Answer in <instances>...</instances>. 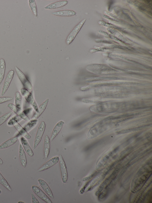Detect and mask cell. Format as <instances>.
<instances>
[{
	"mask_svg": "<svg viewBox=\"0 0 152 203\" xmlns=\"http://www.w3.org/2000/svg\"><path fill=\"white\" fill-rule=\"evenodd\" d=\"M15 103L16 106L19 108L22 109V98L21 95L18 92L16 93L15 96Z\"/></svg>",
	"mask_w": 152,
	"mask_h": 203,
	"instance_id": "21",
	"label": "cell"
},
{
	"mask_svg": "<svg viewBox=\"0 0 152 203\" xmlns=\"http://www.w3.org/2000/svg\"><path fill=\"white\" fill-rule=\"evenodd\" d=\"M50 149V140L48 135L45 136L44 142V153L45 158L47 159L49 155Z\"/></svg>",
	"mask_w": 152,
	"mask_h": 203,
	"instance_id": "17",
	"label": "cell"
},
{
	"mask_svg": "<svg viewBox=\"0 0 152 203\" xmlns=\"http://www.w3.org/2000/svg\"><path fill=\"white\" fill-rule=\"evenodd\" d=\"M18 140L17 137L11 138L4 142L0 145V149L8 148L15 143Z\"/></svg>",
	"mask_w": 152,
	"mask_h": 203,
	"instance_id": "18",
	"label": "cell"
},
{
	"mask_svg": "<svg viewBox=\"0 0 152 203\" xmlns=\"http://www.w3.org/2000/svg\"><path fill=\"white\" fill-rule=\"evenodd\" d=\"M12 114V112H10L3 115L0 117V126L8 119Z\"/></svg>",
	"mask_w": 152,
	"mask_h": 203,
	"instance_id": "25",
	"label": "cell"
},
{
	"mask_svg": "<svg viewBox=\"0 0 152 203\" xmlns=\"http://www.w3.org/2000/svg\"><path fill=\"white\" fill-rule=\"evenodd\" d=\"M5 69V62L4 59L1 58L0 60V85L4 77Z\"/></svg>",
	"mask_w": 152,
	"mask_h": 203,
	"instance_id": "19",
	"label": "cell"
},
{
	"mask_svg": "<svg viewBox=\"0 0 152 203\" xmlns=\"http://www.w3.org/2000/svg\"><path fill=\"white\" fill-rule=\"evenodd\" d=\"M13 98L10 97H0V104L11 101L12 100Z\"/></svg>",
	"mask_w": 152,
	"mask_h": 203,
	"instance_id": "27",
	"label": "cell"
},
{
	"mask_svg": "<svg viewBox=\"0 0 152 203\" xmlns=\"http://www.w3.org/2000/svg\"><path fill=\"white\" fill-rule=\"evenodd\" d=\"M60 167L61 171V179L64 183L66 182L68 178V173L66 167L64 159L61 154L59 156Z\"/></svg>",
	"mask_w": 152,
	"mask_h": 203,
	"instance_id": "6",
	"label": "cell"
},
{
	"mask_svg": "<svg viewBox=\"0 0 152 203\" xmlns=\"http://www.w3.org/2000/svg\"><path fill=\"white\" fill-rule=\"evenodd\" d=\"M1 190H0V194L1 193Z\"/></svg>",
	"mask_w": 152,
	"mask_h": 203,
	"instance_id": "34",
	"label": "cell"
},
{
	"mask_svg": "<svg viewBox=\"0 0 152 203\" xmlns=\"http://www.w3.org/2000/svg\"><path fill=\"white\" fill-rule=\"evenodd\" d=\"M31 189L33 192L43 201L47 203H52L50 199L38 187L33 185Z\"/></svg>",
	"mask_w": 152,
	"mask_h": 203,
	"instance_id": "7",
	"label": "cell"
},
{
	"mask_svg": "<svg viewBox=\"0 0 152 203\" xmlns=\"http://www.w3.org/2000/svg\"><path fill=\"white\" fill-rule=\"evenodd\" d=\"M46 127V124L43 121L41 122L38 128L34 139V149H35L40 142Z\"/></svg>",
	"mask_w": 152,
	"mask_h": 203,
	"instance_id": "3",
	"label": "cell"
},
{
	"mask_svg": "<svg viewBox=\"0 0 152 203\" xmlns=\"http://www.w3.org/2000/svg\"><path fill=\"white\" fill-rule=\"evenodd\" d=\"M31 201L32 203H39L37 199L33 194H31Z\"/></svg>",
	"mask_w": 152,
	"mask_h": 203,
	"instance_id": "29",
	"label": "cell"
},
{
	"mask_svg": "<svg viewBox=\"0 0 152 203\" xmlns=\"http://www.w3.org/2000/svg\"><path fill=\"white\" fill-rule=\"evenodd\" d=\"M20 91L25 99L33 107L36 112H37L38 110V107L31 93L24 88L21 89Z\"/></svg>",
	"mask_w": 152,
	"mask_h": 203,
	"instance_id": "4",
	"label": "cell"
},
{
	"mask_svg": "<svg viewBox=\"0 0 152 203\" xmlns=\"http://www.w3.org/2000/svg\"><path fill=\"white\" fill-rule=\"evenodd\" d=\"M94 175V174H92L91 175H90L89 176L86 177H84L83 179V181H86L87 180H88L90 179L92 177H93Z\"/></svg>",
	"mask_w": 152,
	"mask_h": 203,
	"instance_id": "31",
	"label": "cell"
},
{
	"mask_svg": "<svg viewBox=\"0 0 152 203\" xmlns=\"http://www.w3.org/2000/svg\"><path fill=\"white\" fill-rule=\"evenodd\" d=\"M19 155L21 165L23 167H26L27 163L26 158L24 150L21 144L19 145Z\"/></svg>",
	"mask_w": 152,
	"mask_h": 203,
	"instance_id": "13",
	"label": "cell"
},
{
	"mask_svg": "<svg viewBox=\"0 0 152 203\" xmlns=\"http://www.w3.org/2000/svg\"><path fill=\"white\" fill-rule=\"evenodd\" d=\"M20 141L23 148L27 154L30 157L34 155L33 151L29 145L27 141L24 137H22Z\"/></svg>",
	"mask_w": 152,
	"mask_h": 203,
	"instance_id": "16",
	"label": "cell"
},
{
	"mask_svg": "<svg viewBox=\"0 0 152 203\" xmlns=\"http://www.w3.org/2000/svg\"><path fill=\"white\" fill-rule=\"evenodd\" d=\"M91 181V180L87 182L85 184V185H84V186L80 189L79 192L80 194H82L84 192L85 189H86V187L88 185Z\"/></svg>",
	"mask_w": 152,
	"mask_h": 203,
	"instance_id": "30",
	"label": "cell"
},
{
	"mask_svg": "<svg viewBox=\"0 0 152 203\" xmlns=\"http://www.w3.org/2000/svg\"><path fill=\"white\" fill-rule=\"evenodd\" d=\"M18 116H15L11 118L8 123L9 125H15L18 123V122L19 121V117L18 118Z\"/></svg>",
	"mask_w": 152,
	"mask_h": 203,
	"instance_id": "26",
	"label": "cell"
},
{
	"mask_svg": "<svg viewBox=\"0 0 152 203\" xmlns=\"http://www.w3.org/2000/svg\"><path fill=\"white\" fill-rule=\"evenodd\" d=\"M68 3L66 0H62L51 3L44 7L47 10L54 9L60 8L66 5Z\"/></svg>",
	"mask_w": 152,
	"mask_h": 203,
	"instance_id": "10",
	"label": "cell"
},
{
	"mask_svg": "<svg viewBox=\"0 0 152 203\" xmlns=\"http://www.w3.org/2000/svg\"><path fill=\"white\" fill-rule=\"evenodd\" d=\"M28 4L31 10L35 16H37V9L35 1L29 0Z\"/></svg>",
	"mask_w": 152,
	"mask_h": 203,
	"instance_id": "23",
	"label": "cell"
},
{
	"mask_svg": "<svg viewBox=\"0 0 152 203\" xmlns=\"http://www.w3.org/2000/svg\"><path fill=\"white\" fill-rule=\"evenodd\" d=\"M15 72L11 70L7 74L4 80L1 91V96H4L7 91L13 77Z\"/></svg>",
	"mask_w": 152,
	"mask_h": 203,
	"instance_id": "5",
	"label": "cell"
},
{
	"mask_svg": "<svg viewBox=\"0 0 152 203\" xmlns=\"http://www.w3.org/2000/svg\"><path fill=\"white\" fill-rule=\"evenodd\" d=\"M38 122V120L35 119L29 121L23 128L24 130L28 132L33 128Z\"/></svg>",
	"mask_w": 152,
	"mask_h": 203,
	"instance_id": "22",
	"label": "cell"
},
{
	"mask_svg": "<svg viewBox=\"0 0 152 203\" xmlns=\"http://www.w3.org/2000/svg\"><path fill=\"white\" fill-rule=\"evenodd\" d=\"M59 157L55 156L52 158L44 163L38 170V172L46 170L57 164L59 161Z\"/></svg>",
	"mask_w": 152,
	"mask_h": 203,
	"instance_id": "9",
	"label": "cell"
},
{
	"mask_svg": "<svg viewBox=\"0 0 152 203\" xmlns=\"http://www.w3.org/2000/svg\"><path fill=\"white\" fill-rule=\"evenodd\" d=\"M86 20V19L85 18L81 21L75 27L69 34L66 40V42L67 45L70 44L73 41L84 24Z\"/></svg>",
	"mask_w": 152,
	"mask_h": 203,
	"instance_id": "2",
	"label": "cell"
},
{
	"mask_svg": "<svg viewBox=\"0 0 152 203\" xmlns=\"http://www.w3.org/2000/svg\"><path fill=\"white\" fill-rule=\"evenodd\" d=\"M14 126L18 131L19 135L23 136L28 139H29L31 138V136L18 123L14 125Z\"/></svg>",
	"mask_w": 152,
	"mask_h": 203,
	"instance_id": "20",
	"label": "cell"
},
{
	"mask_svg": "<svg viewBox=\"0 0 152 203\" xmlns=\"http://www.w3.org/2000/svg\"><path fill=\"white\" fill-rule=\"evenodd\" d=\"M18 203H24V202H22V201H19V202H18Z\"/></svg>",
	"mask_w": 152,
	"mask_h": 203,
	"instance_id": "33",
	"label": "cell"
},
{
	"mask_svg": "<svg viewBox=\"0 0 152 203\" xmlns=\"http://www.w3.org/2000/svg\"><path fill=\"white\" fill-rule=\"evenodd\" d=\"M38 181L40 185L45 192L51 198L54 199L52 191L46 182L41 179H39Z\"/></svg>",
	"mask_w": 152,
	"mask_h": 203,
	"instance_id": "11",
	"label": "cell"
},
{
	"mask_svg": "<svg viewBox=\"0 0 152 203\" xmlns=\"http://www.w3.org/2000/svg\"><path fill=\"white\" fill-rule=\"evenodd\" d=\"M3 163V161L0 158V164H2Z\"/></svg>",
	"mask_w": 152,
	"mask_h": 203,
	"instance_id": "32",
	"label": "cell"
},
{
	"mask_svg": "<svg viewBox=\"0 0 152 203\" xmlns=\"http://www.w3.org/2000/svg\"><path fill=\"white\" fill-rule=\"evenodd\" d=\"M17 75L22 83L24 88L28 91H31L33 88L32 85L23 72L17 67H15Z\"/></svg>",
	"mask_w": 152,
	"mask_h": 203,
	"instance_id": "1",
	"label": "cell"
},
{
	"mask_svg": "<svg viewBox=\"0 0 152 203\" xmlns=\"http://www.w3.org/2000/svg\"><path fill=\"white\" fill-rule=\"evenodd\" d=\"M0 184L10 191H12V189L7 181L3 177L0 172Z\"/></svg>",
	"mask_w": 152,
	"mask_h": 203,
	"instance_id": "24",
	"label": "cell"
},
{
	"mask_svg": "<svg viewBox=\"0 0 152 203\" xmlns=\"http://www.w3.org/2000/svg\"><path fill=\"white\" fill-rule=\"evenodd\" d=\"M99 24H100L106 26L112 27L113 28H115L116 29H118V27L115 26L112 24L108 23H107L103 21H99Z\"/></svg>",
	"mask_w": 152,
	"mask_h": 203,
	"instance_id": "28",
	"label": "cell"
},
{
	"mask_svg": "<svg viewBox=\"0 0 152 203\" xmlns=\"http://www.w3.org/2000/svg\"><path fill=\"white\" fill-rule=\"evenodd\" d=\"M7 106L21 118L26 121L30 120L24 112L22 110V109L17 107L15 105L11 103H9Z\"/></svg>",
	"mask_w": 152,
	"mask_h": 203,
	"instance_id": "8",
	"label": "cell"
},
{
	"mask_svg": "<svg viewBox=\"0 0 152 203\" xmlns=\"http://www.w3.org/2000/svg\"><path fill=\"white\" fill-rule=\"evenodd\" d=\"M49 100V99H48L41 104L38 108V111L36 112L32 117L33 118L37 119L41 115L46 109Z\"/></svg>",
	"mask_w": 152,
	"mask_h": 203,
	"instance_id": "15",
	"label": "cell"
},
{
	"mask_svg": "<svg viewBox=\"0 0 152 203\" xmlns=\"http://www.w3.org/2000/svg\"><path fill=\"white\" fill-rule=\"evenodd\" d=\"M52 14L59 16H72L76 15V12L73 10H66L58 11L52 13Z\"/></svg>",
	"mask_w": 152,
	"mask_h": 203,
	"instance_id": "12",
	"label": "cell"
},
{
	"mask_svg": "<svg viewBox=\"0 0 152 203\" xmlns=\"http://www.w3.org/2000/svg\"><path fill=\"white\" fill-rule=\"evenodd\" d=\"M64 124L62 121H60L56 124L54 128L51 136L50 140L52 141L59 133Z\"/></svg>",
	"mask_w": 152,
	"mask_h": 203,
	"instance_id": "14",
	"label": "cell"
}]
</instances>
